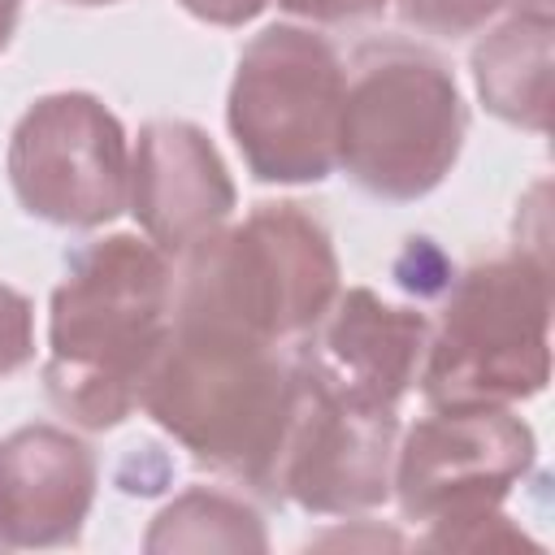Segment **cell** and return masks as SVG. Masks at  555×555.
I'll list each match as a JSON object with an SVG mask.
<instances>
[{
  "label": "cell",
  "mask_w": 555,
  "mask_h": 555,
  "mask_svg": "<svg viewBox=\"0 0 555 555\" xmlns=\"http://www.w3.org/2000/svg\"><path fill=\"white\" fill-rule=\"evenodd\" d=\"M503 4L507 0H399V17L412 30L460 39V35L481 30Z\"/></svg>",
  "instance_id": "2e32d148"
},
{
  "label": "cell",
  "mask_w": 555,
  "mask_h": 555,
  "mask_svg": "<svg viewBox=\"0 0 555 555\" xmlns=\"http://www.w3.org/2000/svg\"><path fill=\"white\" fill-rule=\"evenodd\" d=\"M143 546L152 555H165V551H264L269 538H264L260 516L243 499L195 486V490L178 494L152 520Z\"/></svg>",
  "instance_id": "5bb4252c"
},
{
  "label": "cell",
  "mask_w": 555,
  "mask_h": 555,
  "mask_svg": "<svg viewBox=\"0 0 555 555\" xmlns=\"http://www.w3.org/2000/svg\"><path fill=\"white\" fill-rule=\"evenodd\" d=\"M551 43L546 9H520L473 48V82L481 104L525 130H546L551 117Z\"/></svg>",
  "instance_id": "4fadbf2b"
},
{
  "label": "cell",
  "mask_w": 555,
  "mask_h": 555,
  "mask_svg": "<svg viewBox=\"0 0 555 555\" xmlns=\"http://www.w3.org/2000/svg\"><path fill=\"white\" fill-rule=\"evenodd\" d=\"M343 61L317 30H260L230 82V134L260 182H321L338 165Z\"/></svg>",
  "instance_id": "8992f818"
},
{
  "label": "cell",
  "mask_w": 555,
  "mask_h": 555,
  "mask_svg": "<svg viewBox=\"0 0 555 555\" xmlns=\"http://www.w3.org/2000/svg\"><path fill=\"white\" fill-rule=\"evenodd\" d=\"M173 330V273L156 243L108 234L74 251L48 317L43 386L82 429H113Z\"/></svg>",
  "instance_id": "6da1fadb"
},
{
  "label": "cell",
  "mask_w": 555,
  "mask_h": 555,
  "mask_svg": "<svg viewBox=\"0 0 555 555\" xmlns=\"http://www.w3.org/2000/svg\"><path fill=\"white\" fill-rule=\"evenodd\" d=\"M395 408L351 403L299 369V395L282 434L269 499H291L312 516H351L390 499Z\"/></svg>",
  "instance_id": "ba28073f"
},
{
  "label": "cell",
  "mask_w": 555,
  "mask_h": 555,
  "mask_svg": "<svg viewBox=\"0 0 555 555\" xmlns=\"http://www.w3.org/2000/svg\"><path fill=\"white\" fill-rule=\"evenodd\" d=\"M468 108L451 69L408 43L356 56L338 113V165L382 199H421L455 165Z\"/></svg>",
  "instance_id": "5b68a950"
},
{
  "label": "cell",
  "mask_w": 555,
  "mask_h": 555,
  "mask_svg": "<svg viewBox=\"0 0 555 555\" xmlns=\"http://www.w3.org/2000/svg\"><path fill=\"white\" fill-rule=\"evenodd\" d=\"M551 377V269L516 247L507 260L451 278L438 334H429L421 390L429 408H503Z\"/></svg>",
  "instance_id": "277c9868"
},
{
  "label": "cell",
  "mask_w": 555,
  "mask_h": 555,
  "mask_svg": "<svg viewBox=\"0 0 555 555\" xmlns=\"http://www.w3.org/2000/svg\"><path fill=\"white\" fill-rule=\"evenodd\" d=\"M65 4H117V0H65Z\"/></svg>",
  "instance_id": "7402d4cb"
},
{
  "label": "cell",
  "mask_w": 555,
  "mask_h": 555,
  "mask_svg": "<svg viewBox=\"0 0 555 555\" xmlns=\"http://www.w3.org/2000/svg\"><path fill=\"white\" fill-rule=\"evenodd\" d=\"M451 260L429 243V238H408L403 256L395 260V282L412 295H438L451 286Z\"/></svg>",
  "instance_id": "ac0fdd59"
},
{
  "label": "cell",
  "mask_w": 555,
  "mask_h": 555,
  "mask_svg": "<svg viewBox=\"0 0 555 555\" xmlns=\"http://www.w3.org/2000/svg\"><path fill=\"white\" fill-rule=\"evenodd\" d=\"M0 546H4V542H0Z\"/></svg>",
  "instance_id": "603a6c76"
},
{
  "label": "cell",
  "mask_w": 555,
  "mask_h": 555,
  "mask_svg": "<svg viewBox=\"0 0 555 555\" xmlns=\"http://www.w3.org/2000/svg\"><path fill=\"white\" fill-rule=\"evenodd\" d=\"M533 451V429L507 408H434L395 447L390 494L408 520H464L499 507Z\"/></svg>",
  "instance_id": "9c48e42d"
},
{
  "label": "cell",
  "mask_w": 555,
  "mask_h": 555,
  "mask_svg": "<svg viewBox=\"0 0 555 555\" xmlns=\"http://www.w3.org/2000/svg\"><path fill=\"white\" fill-rule=\"evenodd\" d=\"M35 360V308L22 291L0 282V377Z\"/></svg>",
  "instance_id": "e0dca14e"
},
{
  "label": "cell",
  "mask_w": 555,
  "mask_h": 555,
  "mask_svg": "<svg viewBox=\"0 0 555 555\" xmlns=\"http://www.w3.org/2000/svg\"><path fill=\"white\" fill-rule=\"evenodd\" d=\"M9 182L30 217L95 230L130 204L126 130L87 91L43 95L13 126Z\"/></svg>",
  "instance_id": "52a82bcc"
},
{
  "label": "cell",
  "mask_w": 555,
  "mask_h": 555,
  "mask_svg": "<svg viewBox=\"0 0 555 555\" xmlns=\"http://www.w3.org/2000/svg\"><path fill=\"white\" fill-rule=\"evenodd\" d=\"M234 182L212 139L191 121H147L130 156V212L147 243L186 256L234 212Z\"/></svg>",
  "instance_id": "30bf717a"
},
{
  "label": "cell",
  "mask_w": 555,
  "mask_h": 555,
  "mask_svg": "<svg viewBox=\"0 0 555 555\" xmlns=\"http://www.w3.org/2000/svg\"><path fill=\"white\" fill-rule=\"evenodd\" d=\"M295 395L299 364H286L278 343L225 325L173 321L139 403L199 464L269 494Z\"/></svg>",
  "instance_id": "7a4b0ae2"
},
{
  "label": "cell",
  "mask_w": 555,
  "mask_h": 555,
  "mask_svg": "<svg viewBox=\"0 0 555 555\" xmlns=\"http://www.w3.org/2000/svg\"><path fill=\"white\" fill-rule=\"evenodd\" d=\"M186 13H195L199 22H212V26H243L251 22L269 0H178Z\"/></svg>",
  "instance_id": "ffe728a7"
},
{
  "label": "cell",
  "mask_w": 555,
  "mask_h": 555,
  "mask_svg": "<svg viewBox=\"0 0 555 555\" xmlns=\"http://www.w3.org/2000/svg\"><path fill=\"white\" fill-rule=\"evenodd\" d=\"M17 17H22V0H0V52L9 48V39L17 30Z\"/></svg>",
  "instance_id": "44dd1931"
},
{
  "label": "cell",
  "mask_w": 555,
  "mask_h": 555,
  "mask_svg": "<svg viewBox=\"0 0 555 555\" xmlns=\"http://www.w3.org/2000/svg\"><path fill=\"white\" fill-rule=\"evenodd\" d=\"M421 546H429V551H481L486 546L490 551V546H538V542H529L499 507H490V512H477V516H464V520L429 525Z\"/></svg>",
  "instance_id": "9a60e30c"
},
{
  "label": "cell",
  "mask_w": 555,
  "mask_h": 555,
  "mask_svg": "<svg viewBox=\"0 0 555 555\" xmlns=\"http://www.w3.org/2000/svg\"><path fill=\"white\" fill-rule=\"evenodd\" d=\"M278 4L308 22H356L386 9V0H278Z\"/></svg>",
  "instance_id": "d6986e66"
},
{
  "label": "cell",
  "mask_w": 555,
  "mask_h": 555,
  "mask_svg": "<svg viewBox=\"0 0 555 555\" xmlns=\"http://www.w3.org/2000/svg\"><path fill=\"white\" fill-rule=\"evenodd\" d=\"M338 299V256L317 217L299 204H260L243 225L217 230L186 251L173 321L225 325L286 343Z\"/></svg>",
  "instance_id": "3957f363"
},
{
  "label": "cell",
  "mask_w": 555,
  "mask_h": 555,
  "mask_svg": "<svg viewBox=\"0 0 555 555\" xmlns=\"http://www.w3.org/2000/svg\"><path fill=\"white\" fill-rule=\"evenodd\" d=\"M317 325L321 334L304 351L299 369L317 386L369 408H395L416 382L429 347L425 312L395 308L369 286L338 295Z\"/></svg>",
  "instance_id": "8fae6325"
},
{
  "label": "cell",
  "mask_w": 555,
  "mask_h": 555,
  "mask_svg": "<svg viewBox=\"0 0 555 555\" xmlns=\"http://www.w3.org/2000/svg\"><path fill=\"white\" fill-rule=\"evenodd\" d=\"M95 499V455L61 425H26L0 442V542L65 546Z\"/></svg>",
  "instance_id": "7c38bea8"
}]
</instances>
